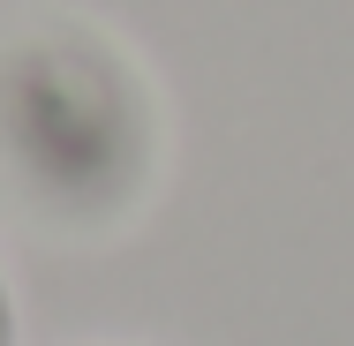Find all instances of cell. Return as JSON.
<instances>
[{"label": "cell", "instance_id": "6da1fadb", "mask_svg": "<svg viewBox=\"0 0 354 346\" xmlns=\"http://www.w3.org/2000/svg\"><path fill=\"white\" fill-rule=\"evenodd\" d=\"M0 346H8V294H0Z\"/></svg>", "mask_w": 354, "mask_h": 346}]
</instances>
